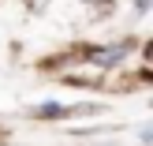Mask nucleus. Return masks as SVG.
<instances>
[{
  "instance_id": "1",
  "label": "nucleus",
  "mask_w": 153,
  "mask_h": 146,
  "mask_svg": "<svg viewBox=\"0 0 153 146\" xmlns=\"http://www.w3.org/2000/svg\"><path fill=\"white\" fill-rule=\"evenodd\" d=\"M123 56H127L123 45H108V49H97V52H94V64H97V67H116Z\"/></svg>"
},
{
  "instance_id": "2",
  "label": "nucleus",
  "mask_w": 153,
  "mask_h": 146,
  "mask_svg": "<svg viewBox=\"0 0 153 146\" xmlns=\"http://www.w3.org/2000/svg\"><path fill=\"white\" fill-rule=\"evenodd\" d=\"M134 7L138 11H149V0H134Z\"/></svg>"
}]
</instances>
